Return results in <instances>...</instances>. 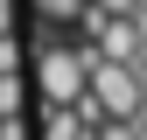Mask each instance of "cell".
<instances>
[{"instance_id":"1","label":"cell","mask_w":147,"mask_h":140,"mask_svg":"<svg viewBox=\"0 0 147 140\" xmlns=\"http://www.w3.org/2000/svg\"><path fill=\"white\" fill-rule=\"evenodd\" d=\"M140 98H147V84H140L133 63H119V56H91V77H84V98H77L91 119H133Z\"/></svg>"},{"instance_id":"2","label":"cell","mask_w":147,"mask_h":140,"mask_svg":"<svg viewBox=\"0 0 147 140\" xmlns=\"http://www.w3.org/2000/svg\"><path fill=\"white\" fill-rule=\"evenodd\" d=\"M91 42H42L35 49V91L42 105H77L84 98V77H91Z\"/></svg>"},{"instance_id":"3","label":"cell","mask_w":147,"mask_h":140,"mask_svg":"<svg viewBox=\"0 0 147 140\" xmlns=\"http://www.w3.org/2000/svg\"><path fill=\"white\" fill-rule=\"evenodd\" d=\"M98 119L84 112V105H42V140H91Z\"/></svg>"},{"instance_id":"4","label":"cell","mask_w":147,"mask_h":140,"mask_svg":"<svg viewBox=\"0 0 147 140\" xmlns=\"http://www.w3.org/2000/svg\"><path fill=\"white\" fill-rule=\"evenodd\" d=\"M21 98H28L21 91V70H0V112H21Z\"/></svg>"},{"instance_id":"5","label":"cell","mask_w":147,"mask_h":140,"mask_svg":"<svg viewBox=\"0 0 147 140\" xmlns=\"http://www.w3.org/2000/svg\"><path fill=\"white\" fill-rule=\"evenodd\" d=\"M35 14H42V21H77L84 0H35Z\"/></svg>"},{"instance_id":"6","label":"cell","mask_w":147,"mask_h":140,"mask_svg":"<svg viewBox=\"0 0 147 140\" xmlns=\"http://www.w3.org/2000/svg\"><path fill=\"white\" fill-rule=\"evenodd\" d=\"M91 140H140V126H133V119H98Z\"/></svg>"},{"instance_id":"7","label":"cell","mask_w":147,"mask_h":140,"mask_svg":"<svg viewBox=\"0 0 147 140\" xmlns=\"http://www.w3.org/2000/svg\"><path fill=\"white\" fill-rule=\"evenodd\" d=\"M21 56H28L21 35H0V70H21Z\"/></svg>"},{"instance_id":"8","label":"cell","mask_w":147,"mask_h":140,"mask_svg":"<svg viewBox=\"0 0 147 140\" xmlns=\"http://www.w3.org/2000/svg\"><path fill=\"white\" fill-rule=\"evenodd\" d=\"M0 140H28V126H21V112H0Z\"/></svg>"},{"instance_id":"9","label":"cell","mask_w":147,"mask_h":140,"mask_svg":"<svg viewBox=\"0 0 147 140\" xmlns=\"http://www.w3.org/2000/svg\"><path fill=\"white\" fill-rule=\"evenodd\" d=\"M0 35H14V0H0Z\"/></svg>"}]
</instances>
